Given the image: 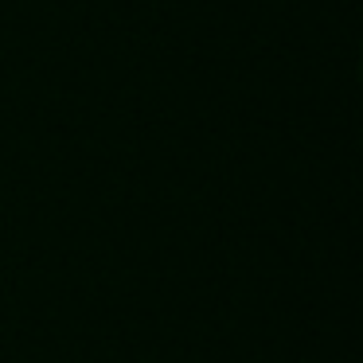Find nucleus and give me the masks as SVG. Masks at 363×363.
I'll return each mask as SVG.
<instances>
[]
</instances>
